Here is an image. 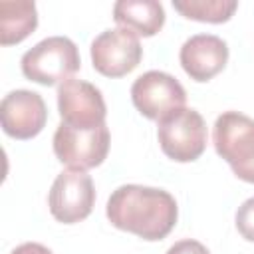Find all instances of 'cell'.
Wrapping results in <instances>:
<instances>
[{"mask_svg": "<svg viewBox=\"0 0 254 254\" xmlns=\"http://www.w3.org/2000/svg\"><path fill=\"white\" fill-rule=\"evenodd\" d=\"M167 254H210V252H208V248L202 242L192 240V238H185V240L175 242L167 250Z\"/></svg>", "mask_w": 254, "mask_h": 254, "instance_id": "2e32d148", "label": "cell"}, {"mask_svg": "<svg viewBox=\"0 0 254 254\" xmlns=\"http://www.w3.org/2000/svg\"><path fill=\"white\" fill-rule=\"evenodd\" d=\"M113 20L135 36L151 38L165 24V10L157 0H119L113 4Z\"/></svg>", "mask_w": 254, "mask_h": 254, "instance_id": "7c38bea8", "label": "cell"}, {"mask_svg": "<svg viewBox=\"0 0 254 254\" xmlns=\"http://www.w3.org/2000/svg\"><path fill=\"white\" fill-rule=\"evenodd\" d=\"M58 111L62 123L75 129H95L105 125V99L101 91L83 79L69 77L58 85Z\"/></svg>", "mask_w": 254, "mask_h": 254, "instance_id": "9c48e42d", "label": "cell"}, {"mask_svg": "<svg viewBox=\"0 0 254 254\" xmlns=\"http://www.w3.org/2000/svg\"><path fill=\"white\" fill-rule=\"evenodd\" d=\"M95 204V187L85 171L65 169L52 183L48 206L52 216L64 224H75L87 218Z\"/></svg>", "mask_w": 254, "mask_h": 254, "instance_id": "52a82bcc", "label": "cell"}, {"mask_svg": "<svg viewBox=\"0 0 254 254\" xmlns=\"http://www.w3.org/2000/svg\"><path fill=\"white\" fill-rule=\"evenodd\" d=\"M89 54L95 71L105 77H123L139 65L143 48L139 36L133 32L125 28H109L91 42Z\"/></svg>", "mask_w": 254, "mask_h": 254, "instance_id": "ba28073f", "label": "cell"}, {"mask_svg": "<svg viewBox=\"0 0 254 254\" xmlns=\"http://www.w3.org/2000/svg\"><path fill=\"white\" fill-rule=\"evenodd\" d=\"M105 214L115 228L155 242L163 240L175 228L179 206L169 190L143 185H121L107 198Z\"/></svg>", "mask_w": 254, "mask_h": 254, "instance_id": "6da1fadb", "label": "cell"}, {"mask_svg": "<svg viewBox=\"0 0 254 254\" xmlns=\"http://www.w3.org/2000/svg\"><path fill=\"white\" fill-rule=\"evenodd\" d=\"M22 73L40 85H56L69 79L81 65L77 46L65 36H50L30 48L22 60Z\"/></svg>", "mask_w": 254, "mask_h": 254, "instance_id": "3957f363", "label": "cell"}, {"mask_svg": "<svg viewBox=\"0 0 254 254\" xmlns=\"http://www.w3.org/2000/svg\"><path fill=\"white\" fill-rule=\"evenodd\" d=\"M10 254H54V252L40 242H24V244L16 246Z\"/></svg>", "mask_w": 254, "mask_h": 254, "instance_id": "e0dca14e", "label": "cell"}, {"mask_svg": "<svg viewBox=\"0 0 254 254\" xmlns=\"http://www.w3.org/2000/svg\"><path fill=\"white\" fill-rule=\"evenodd\" d=\"M173 8L189 20L222 24L232 18L238 8L236 0H173Z\"/></svg>", "mask_w": 254, "mask_h": 254, "instance_id": "5bb4252c", "label": "cell"}, {"mask_svg": "<svg viewBox=\"0 0 254 254\" xmlns=\"http://www.w3.org/2000/svg\"><path fill=\"white\" fill-rule=\"evenodd\" d=\"M48 121V107L40 93L14 89L0 103V123L6 135L26 141L36 137Z\"/></svg>", "mask_w": 254, "mask_h": 254, "instance_id": "30bf717a", "label": "cell"}, {"mask_svg": "<svg viewBox=\"0 0 254 254\" xmlns=\"http://www.w3.org/2000/svg\"><path fill=\"white\" fill-rule=\"evenodd\" d=\"M212 143L232 173L254 185V119L240 111H224L214 121Z\"/></svg>", "mask_w": 254, "mask_h": 254, "instance_id": "7a4b0ae2", "label": "cell"}, {"mask_svg": "<svg viewBox=\"0 0 254 254\" xmlns=\"http://www.w3.org/2000/svg\"><path fill=\"white\" fill-rule=\"evenodd\" d=\"M38 26V10L30 0L0 2V44L12 46L26 40Z\"/></svg>", "mask_w": 254, "mask_h": 254, "instance_id": "4fadbf2b", "label": "cell"}, {"mask_svg": "<svg viewBox=\"0 0 254 254\" xmlns=\"http://www.w3.org/2000/svg\"><path fill=\"white\" fill-rule=\"evenodd\" d=\"M157 139L169 159L190 163L206 149V123L196 109L183 107L159 121Z\"/></svg>", "mask_w": 254, "mask_h": 254, "instance_id": "277c9868", "label": "cell"}, {"mask_svg": "<svg viewBox=\"0 0 254 254\" xmlns=\"http://www.w3.org/2000/svg\"><path fill=\"white\" fill-rule=\"evenodd\" d=\"M179 60L190 79L208 81L224 69L228 62V46L214 34H196L181 46Z\"/></svg>", "mask_w": 254, "mask_h": 254, "instance_id": "8fae6325", "label": "cell"}, {"mask_svg": "<svg viewBox=\"0 0 254 254\" xmlns=\"http://www.w3.org/2000/svg\"><path fill=\"white\" fill-rule=\"evenodd\" d=\"M236 228L244 240L254 242V196L246 198L236 210Z\"/></svg>", "mask_w": 254, "mask_h": 254, "instance_id": "9a60e30c", "label": "cell"}, {"mask_svg": "<svg viewBox=\"0 0 254 254\" xmlns=\"http://www.w3.org/2000/svg\"><path fill=\"white\" fill-rule=\"evenodd\" d=\"M131 99L141 115L153 121H161L185 107L187 91L171 73L151 69L133 81Z\"/></svg>", "mask_w": 254, "mask_h": 254, "instance_id": "8992f818", "label": "cell"}, {"mask_svg": "<svg viewBox=\"0 0 254 254\" xmlns=\"http://www.w3.org/2000/svg\"><path fill=\"white\" fill-rule=\"evenodd\" d=\"M109 127L99 125L95 129H75L60 123L54 133V153L60 163L69 169L87 171L99 167L109 153Z\"/></svg>", "mask_w": 254, "mask_h": 254, "instance_id": "5b68a950", "label": "cell"}]
</instances>
